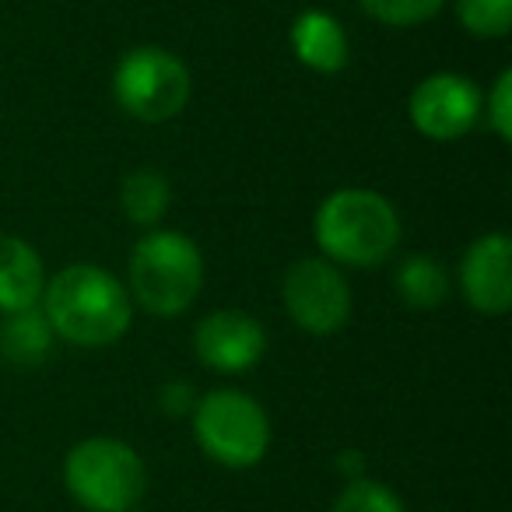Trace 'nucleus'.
Wrapping results in <instances>:
<instances>
[{
  "instance_id": "obj_21",
  "label": "nucleus",
  "mask_w": 512,
  "mask_h": 512,
  "mask_svg": "<svg viewBox=\"0 0 512 512\" xmlns=\"http://www.w3.org/2000/svg\"><path fill=\"white\" fill-rule=\"evenodd\" d=\"M334 467L344 474V481H358V477H365V456L358 449H344V453H337Z\"/></svg>"
},
{
  "instance_id": "obj_11",
  "label": "nucleus",
  "mask_w": 512,
  "mask_h": 512,
  "mask_svg": "<svg viewBox=\"0 0 512 512\" xmlns=\"http://www.w3.org/2000/svg\"><path fill=\"white\" fill-rule=\"evenodd\" d=\"M46 288L43 256L22 235H0V316L39 306Z\"/></svg>"
},
{
  "instance_id": "obj_20",
  "label": "nucleus",
  "mask_w": 512,
  "mask_h": 512,
  "mask_svg": "<svg viewBox=\"0 0 512 512\" xmlns=\"http://www.w3.org/2000/svg\"><path fill=\"white\" fill-rule=\"evenodd\" d=\"M197 400H200L197 386L186 383V379H172V383H165L162 390H158V407H162V414H169V418H190Z\"/></svg>"
},
{
  "instance_id": "obj_2",
  "label": "nucleus",
  "mask_w": 512,
  "mask_h": 512,
  "mask_svg": "<svg viewBox=\"0 0 512 512\" xmlns=\"http://www.w3.org/2000/svg\"><path fill=\"white\" fill-rule=\"evenodd\" d=\"M320 253L337 267H383L400 246V214L379 190L344 186L320 200L313 218Z\"/></svg>"
},
{
  "instance_id": "obj_18",
  "label": "nucleus",
  "mask_w": 512,
  "mask_h": 512,
  "mask_svg": "<svg viewBox=\"0 0 512 512\" xmlns=\"http://www.w3.org/2000/svg\"><path fill=\"white\" fill-rule=\"evenodd\" d=\"M365 15H372L376 22L393 25V29H411V25H421L428 18H435L446 0H358Z\"/></svg>"
},
{
  "instance_id": "obj_19",
  "label": "nucleus",
  "mask_w": 512,
  "mask_h": 512,
  "mask_svg": "<svg viewBox=\"0 0 512 512\" xmlns=\"http://www.w3.org/2000/svg\"><path fill=\"white\" fill-rule=\"evenodd\" d=\"M481 116L498 141H512V71H502L481 102Z\"/></svg>"
},
{
  "instance_id": "obj_17",
  "label": "nucleus",
  "mask_w": 512,
  "mask_h": 512,
  "mask_svg": "<svg viewBox=\"0 0 512 512\" xmlns=\"http://www.w3.org/2000/svg\"><path fill=\"white\" fill-rule=\"evenodd\" d=\"M456 18L474 39H505L512 29V0H456Z\"/></svg>"
},
{
  "instance_id": "obj_3",
  "label": "nucleus",
  "mask_w": 512,
  "mask_h": 512,
  "mask_svg": "<svg viewBox=\"0 0 512 512\" xmlns=\"http://www.w3.org/2000/svg\"><path fill=\"white\" fill-rule=\"evenodd\" d=\"M127 292L155 320H176L204 292V253L176 228H148L130 253Z\"/></svg>"
},
{
  "instance_id": "obj_15",
  "label": "nucleus",
  "mask_w": 512,
  "mask_h": 512,
  "mask_svg": "<svg viewBox=\"0 0 512 512\" xmlns=\"http://www.w3.org/2000/svg\"><path fill=\"white\" fill-rule=\"evenodd\" d=\"M172 204V183L165 172L158 169H134L120 183V207L127 214L130 225L137 228H158L162 218L169 214Z\"/></svg>"
},
{
  "instance_id": "obj_13",
  "label": "nucleus",
  "mask_w": 512,
  "mask_h": 512,
  "mask_svg": "<svg viewBox=\"0 0 512 512\" xmlns=\"http://www.w3.org/2000/svg\"><path fill=\"white\" fill-rule=\"evenodd\" d=\"M53 348H57V334L39 306L0 316V362H8L11 369H43Z\"/></svg>"
},
{
  "instance_id": "obj_6",
  "label": "nucleus",
  "mask_w": 512,
  "mask_h": 512,
  "mask_svg": "<svg viewBox=\"0 0 512 512\" xmlns=\"http://www.w3.org/2000/svg\"><path fill=\"white\" fill-rule=\"evenodd\" d=\"M193 92L190 67L165 46H137L113 71V99L137 123H169Z\"/></svg>"
},
{
  "instance_id": "obj_12",
  "label": "nucleus",
  "mask_w": 512,
  "mask_h": 512,
  "mask_svg": "<svg viewBox=\"0 0 512 512\" xmlns=\"http://www.w3.org/2000/svg\"><path fill=\"white\" fill-rule=\"evenodd\" d=\"M288 39H292L295 60H299L302 67H309V71L337 74L348 67L351 46H348V36H344V25L337 22L334 15H327V11H316V8L302 11L292 22Z\"/></svg>"
},
{
  "instance_id": "obj_8",
  "label": "nucleus",
  "mask_w": 512,
  "mask_h": 512,
  "mask_svg": "<svg viewBox=\"0 0 512 512\" xmlns=\"http://www.w3.org/2000/svg\"><path fill=\"white\" fill-rule=\"evenodd\" d=\"M481 102L484 92L477 81L456 71L428 74L414 85L411 99H407V116H411L414 130L435 144H449L467 137L481 120Z\"/></svg>"
},
{
  "instance_id": "obj_1",
  "label": "nucleus",
  "mask_w": 512,
  "mask_h": 512,
  "mask_svg": "<svg viewBox=\"0 0 512 512\" xmlns=\"http://www.w3.org/2000/svg\"><path fill=\"white\" fill-rule=\"evenodd\" d=\"M39 309L50 320L57 341L71 348H109L123 341L134 323V299L113 271L95 264H71L43 288Z\"/></svg>"
},
{
  "instance_id": "obj_22",
  "label": "nucleus",
  "mask_w": 512,
  "mask_h": 512,
  "mask_svg": "<svg viewBox=\"0 0 512 512\" xmlns=\"http://www.w3.org/2000/svg\"><path fill=\"white\" fill-rule=\"evenodd\" d=\"M134 512H137V509H134Z\"/></svg>"
},
{
  "instance_id": "obj_14",
  "label": "nucleus",
  "mask_w": 512,
  "mask_h": 512,
  "mask_svg": "<svg viewBox=\"0 0 512 512\" xmlns=\"http://www.w3.org/2000/svg\"><path fill=\"white\" fill-rule=\"evenodd\" d=\"M393 288H397L400 302L418 313H432L453 292V278H449L446 264L432 253H411L400 260L397 274H393Z\"/></svg>"
},
{
  "instance_id": "obj_4",
  "label": "nucleus",
  "mask_w": 512,
  "mask_h": 512,
  "mask_svg": "<svg viewBox=\"0 0 512 512\" xmlns=\"http://www.w3.org/2000/svg\"><path fill=\"white\" fill-rule=\"evenodd\" d=\"M64 488L85 512H134L148 495V467L130 442L92 435L64 456Z\"/></svg>"
},
{
  "instance_id": "obj_10",
  "label": "nucleus",
  "mask_w": 512,
  "mask_h": 512,
  "mask_svg": "<svg viewBox=\"0 0 512 512\" xmlns=\"http://www.w3.org/2000/svg\"><path fill=\"white\" fill-rule=\"evenodd\" d=\"M460 292L481 316H505L512 306V239L484 232L460 256Z\"/></svg>"
},
{
  "instance_id": "obj_5",
  "label": "nucleus",
  "mask_w": 512,
  "mask_h": 512,
  "mask_svg": "<svg viewBox=\"0 0 512 512\" xmlns=\"http://www.w3.org/2000/svg\"><path fill=\"white\" fill-rule=\"evenodd\" d=\"M193 439L207 460L228 470H249L271 449V418L249 393L221 386L197 400L190 414Z\"/></svg>"
},
{
  "instance_id": "obj_9",
  "label": "nucleus",
  "mask_w": 512,
  "mask_h": 512,
  "mask_svg": "<svg viewBox=\"0 0 512 512\" xmlns=\"http://www.w3.org/2000/svg\"><path fill=\"white\" fill-rule=\"evenodd\" d=\"M193 355L218 376H242L267 355V330L242 309H214L193 327Z\"/></svg>"
},
{
  "instance_id": "obj_16",
  "label": "nucleus",
  "mask_w": 512,
  "mask_h": 512,
  "mask_svg": "<svg viewBox=\"0 0 512 512\" xmlns=\"http://www.w3.org/2000/svg\"><path fill=\"white\" fill-rule=\"evenodd\" d=\"M330 512H407V505L390 484L358 477V481H348L337 491Z\"/></svg>"
},
{
  "instance_id": "obj_7",
  "label": "nucleus",
  "mask_w": 512,
  "mask_h": 512,
  "mask_svg": "<svg viewBox=\"0 0 512 512\" xmlns=\"http://www.w3.org/2000/svg\"><path fill=\"white\" fill-rule=\"evenodd\" d=\"M281 306L299 330L334 337L351 323L355 295L344 271L327 256H302L281 278Z\"/></svg>"
}]
</instances>
